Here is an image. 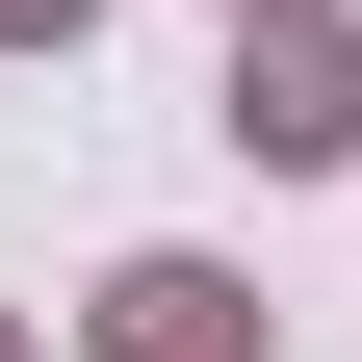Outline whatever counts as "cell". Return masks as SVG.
Segmentation results:
<instances>
[{
    "label": "cell",
    "instance_id": "cell-1",
    "mask_svg": "<svg viewBox=\"0 0 362 362\" xmlns=\"http://www.w3.org/2000/svg\"><path fill=\"white\" fill-rule=\"evenodd\" d=\"M104 362H259V337H233L207 259H129V285H104Z\"/></svg>",
    "mask_w": 362,
    "mask_h": 362
},
{
    "label": "cell",
    "instance_id": "cell-2",
    "mask_svg": "<svg viewBox=\"0 0 362 362\" xmlns=\"http://www.w3.org/2000/svg\"><path fill=\"white\" fill-rule=\"evenodd\" d=\"M233 129H259V156H337V129H362V78H337V26H285V52L233 78Z\"/></svg>",
    "mask_w": 362,
    "mask_h": 362
},
{
    "label": "cell",
    "instance_id": "cell-3",
    "mask_svg": "<svg viewBox=\"0 0 362 362\" xmlns=\"http://www.w3.org/2000/svg\"><path fill=\"white\" fill-rule=\"evenodd\" d=\"M0 26H78V0H0Z\"/></svg>",
    "mask_w": 362,
    "mask_h": 362
}]
</instances>
